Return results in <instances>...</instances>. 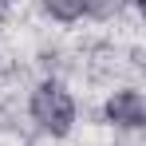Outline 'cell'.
<instances>
[{
  "instance_id": "6da1fadb",
  "label": "cell",
  "mask_w": 146,
  "mask_h": 146,
  "mask_svg": "<svg viewBox=\"0 0 146 146\" xmlns=\"http://www.w3.org/2000/svg\"><path fill=\"white\" fill-rule=\"evenodd\" d=\"M32 119L40 122V130H48L55 138H63L75 122V103L71 95L63 91V83L55 79H44L36 91H32Z\"/></svg>"
},
{
  "instance_id": "3957f363",
  "label": "cell",
  "mask_w": 146,
  "mask_h": 146,
  "mask_svg": "<svg viewBox=\"0 0 146 146\" xmlns=\"http://www.w3.org/2000/svg\"><path fill=\"white\" fill-rule=\"evenodd\" d=\"M44 12H48L51 20L71 24V20H79V16H87V0H44Z\"/></svg>"
},
{
  "instance_id": "7a4b0ae2",
  "label": "cell",
  "mask_w": 146,
  "mask_h": 146,
  "mask_svg": "<svg viewBox=\"0 0 146 146\" xmlns=\"http://www.w3.org/2000/svg\"><path fill=\"white\" fill-rule=\"evenodd\" d=\"M107 119L119 122V126L138 130L146 122V99L138 95V91H115V95L107 99Z\"/></svg>"
}]
</instances>
